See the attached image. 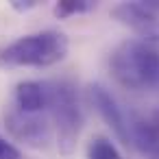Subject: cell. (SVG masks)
I'll use <instances>...</instances> for the list:
<instances>
[{"instance_id":"52a82bcc","label":"cell","mask_w":159,"mask_h":159,"mask_svg":"<svg viewBox=\"0 0 159 159\" xmlns=\"http://www.w3.org/2000/svg\"><path fill=\"white\" fill-rule=\"evenodd\" d=\"M129 142L148 159H159V122L144 116H131Z\"/></svg>"},{"instance_id":"7c38bea8","label":"cell","mask_w":159,"mask_h":159,"mask_svg":"<svg viewBox=\"0 0 159 159\" xmlns=\"http://www.w3.org/2000/svg\"><path fill=\"white\" fill-rule=\"evenodd\" d=\"M11 7H13L16 11H29V9L37 7V2H35V0H26V2H22V0H13Z\"/></svg>"},{"instance_id":"9c48e42d","label":"cell","mask_w":159,"mask_h":159,"mask_svg":"<svg viewBox=\"0 0 159 159\" xmlns=\"http://www.w3.org/2000/svg\"><path fill=\"white\" fill-rule=\"evenodd\" d=\"M96 9L94 0H59L55 5V16L59 20H68L72 16H81V13H89Z\"/></svg>"},{"instance_id":"3957f363","label":"cell","mask_w":159,"mask_h":159,"mask_svg":"<svg viewBox=\"0 0 159 159\" xmlns=\"http://www.w3.org/2000/svg\"><path fill=\"white\" fill-rule=\"evenodd\" d=\"M48 109L57 129V144L63 155H70L76 148V139L83 129V109L79 102L76 87L70 81H50L46 83Z\"/></svg>"},{"instance_id":"8fae6325","label":"cell","mask_w":159,"mask_h":159,"mask_svg":"<svg viewBox=\"0 0 159 159\" xmlns=\"http://www.w3.org/2000/svg\"><path fill=\"white\" fill-rule=\"evenodd\" d=\"M0 159H22L20 150L11 142H7L2 135H0Z\"/></svg>"},{"instance_id":"30bf717a","label":"cell","mask_w":159,"mask_h":159,"mask_svg":"<svg viewBox=\"0 0 159 159\" xmlns=\"http://www.w3.org/2000/svg\"><path fill=\"white\" fill-rule=\"evenodd\" d=\"M87 159H120V152L111 139L98 135L87 146Z\"/></svg>"},{"instance_id":"5b68a950","label":"cell","mask_w":159,"mask_h":159,"mask_svg":"<svg viewBox=\"0 0 159 159\" xmlns=\"http://www.w3.org/2000/svg\"><path fill=\"white\" fill-rule=\"evenodd\" d=\"M111 16L120 24L133 29L146 42L159 39V13H155L146 2H122L113 7Z\"/></svg>"},{"instance_id":"ba28073f","label":"cell","mask_w":159,"mask_h":159,"mask_svg":"<svg viewBox=\"0 0 159 159\" xmlns=\"http://www.w3.org/2000/svg\"><path fill=\"white\" fill-rule=\"evenodd\" d=\"M16 109H20L22 113H42L44 109H48V92H46V83L39 81H22L16 85Z\"/></svg>"},{"instance_id":"7a4b0ae2","label":"cell","mask_w":159,"mask_h":159,"mask_svg":"<svg viewBox=\"0 0 159 159\" xmlns=\"http://www.w3.org/2000/svg\"><path fill=\"white\" fill-rule=\"evenodd\" d=\"M68 37L59 31H39L22 35L0 48V66L5 68H48L66 59Z\"/></svg>"},{"instance_id":"8992f818","label":"cell","mask_w":159,"mask_h":159,"mask_svg":"<svg viewBox=\"0 0 159 159\" xmlns=\"http://www.w3.org/2000/svg\"><path fill=\"white\" fill-rule=\"evenodd\" d=\"M87 94H89L92 105H94L96 111L100 113V118H102V120L109 124V129L116 133V137H118L124 146H131V142H129V120H126L124 111L120 109L118 100L111 96V92H109L107 87H102L100 83H94V85H89Z\"/></svg>"},{"instance_id":"6da1fadb","label":"cell","mask_w":159,"mask_h":159,"mask_svg":"<svg viewBox=\"0 0 159 159\" xmlns=\"http://www.w3.org/2000/svg\"><path fill=\"white\" fill-rule=\"evenodd\" d=\"M111 76L126 89H150L159 85V46L146 39H124L109 57Z\"/></svg>"},{"instance_id":"4fadbf2b","label":"cell","mask_w":159,"mask_h":159,"mask_svg":"<svg viewBox=\"0 0 159 159\" xmlns=\"http://www.w3.org/2000/svg\"><path fill=\"white\" fill-rule=\"evenodd\" d=\"M157 122H159V113H157Z\"/></svg>"},{"instance_id":"277c9868","label":"cell","mask_w":159,"mask_h":159,"mask_svg":"<svg viewBox=\"0 0 159 159\" xmlns=\"http://www.w3.org/2000/svg\"><path fill=\"white\" fill-rule=\"evenodd\" d=\"M5 126L11 137L26 146L46 148L50 142V122L42 113H22L20 109L11 107L5 111Z\"/></svg>"}]
</instances>
